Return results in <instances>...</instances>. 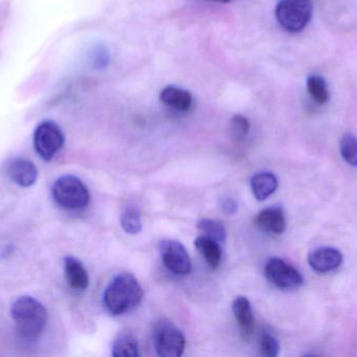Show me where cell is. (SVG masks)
<instances>
[{"label":"cell","mask_w":357,"mask_h":357,"mask_svg":"<svg viewBox=\"0 0 357 357\" xmlns=\"http://www.w3.org/2000/svg\"><path fill=\"white\" fill-rule=\"evenodd\" d=\"M144 298V289L131 274H119L105 291L102 302L113 316H121L137 307Z\"/></svg>","instance_id":"6da1fadb"},{"label":"cell","mask_w":357,"mask_h":357,"mask_svg":"<svg viewBox=\"0 0 357 357\" xmlns=\"http://www.w3.org/2000/svg\"><path fill=\"white\" fill-rule=\"evenodd\" d=\"M12 316L19 335L29 341L39 339L47 324L45 307L31 297L16 300L13 304Z\"/></svg>","instance_id":"7a4b0ae2"},{"label":"cell","mask_w":357,"mask_h":357,"mask_svg":"<svg viewBox=\"0 0 357 357\" xmlns=\"http://www.w3.org/2000/svg\"><path fill=\"white\" fill-rule=\"evenodd\" d=\"M54 201L69 211L85 209L90 201L89 191L77 176L64 175L54 182L52 188Z\"/></svg>","instance_id":"3957f363"},{"label":"cell","mask_w":357,"mask_h":357,"mask_svg":"<svg viewBox=\"0 0 357 357\" xmlns=\"http://www.w3.org/2000/svg\"><path fill=\"white\" fill-rule=\"evenodd\" d=\"M312 15V0H279L277 4V20L289 33L303 31Z\"/></svg>","instance_id":"277c9868"},{"label":"cell","mask_w":357,"mask_h":357,"mask_svg":"<svg viewBox=\"0 0 357 357\" xmlns=\"http://www.w3.org/2000/svg\"><path fill=\"white\" fill-rule=\"evenodd\" d=\"M157 354L161 357H180L184 354L186 340L182 331L169 321L157 323L153 333Z\"/></svg>","instance_id":"5b68a950"},{"label":"cell","mask_w":357,"mask_h":357,"mask_svg":"<svg viewBox=\"0 0 357 357\" xmlns=\"http://www.w3.org/2000/svg\"><path fill=\"white\" fill-rule=\"evenodd\" d=\"M64 134L61 128L52 121L38 125L33 132V147L44 161H52L64 145Z\"/></svg>","instance_id":"8992f818"},{"label":"cell","mask_w":357,"mask_h":357,"mask_svg":"<svg viewBox=\"0 0 357 357\" xmlns=\"http://www.w3.org/2000/svg\"><path fill=\"white\" fill-rule=\"evenodd\" d=\"M266 279L281 289H295L303 284V277L299 270L279 258H272L264 268Z\"/></svg>","instance_id":"52a82bcc"},{"label":"cell","mask_w":357,"mask_h":357,"mask_svg":"<svg viewBox=\"0 0 357 357\" xmlns=\"http://www.w3.org/2000/svg\"><path fill=\"white\" fill-rule=\"evenodd\" d=\"M161 257L165 268L178 276H187L191 272L188 252L176 240H163L160 243Z\"/></svg>","instance_id":"ba28073f"},{"label":"cell","mask_w":357,"mask_h":357,"mask_svg":"<svg viewBox=\"0 0 357 357\" xmlns=\"http://www.w3.org/2000/svg\"><path fill=\"white\" fill-rule=\"evenodd\" d=\"M308 263L312 270L325 274L333 272L342 265L343 255L341 252L333 247H320L310 254Z\"/></svg>","instance_id":"9c48e42d"},{"label":"cell","mask_w":357,"mask_h":357,"mask_svg":"<svg viewBox=\"0 0 357 357\" xmlns=\"http://www.w3.org/2000/svg\"><path fill=\"white\" fill-rule=\"evenodd\" d=\"M8 175L18 186L27 188L33 186L38 178V170L29 159L17 157L8 165Z\"/></svg>","instance_id":"30bf717a"},{"label":"cell","mask_w":357,"mask_h":357,"mask_svg":"<svg viewBox=\"0 0 357 357\" xmlns=\"http://www.w3.org/2000/svg\"><path fill=\"white\" fill-rule=\"evenodd\" d=\"M233 314L235 320L238 325L241 337L245 341H249L253 335L255 328V321H254L253 312H252L251 303L248 298L237 297L232 304Z\"/></svg>","instance_id":"8fae6325"},{"label":"cell","mask_w":357,"mask_h":357,"mask_svg":"<svg viewBox=\"0 0 357 357\" xmlns=\"http://www.w3.org/2000/svg\"><path fill=\"white\" fill-rule=\"evenodd\" d=\"M255 224L271 235H281L287 228L284 213L280 207H268L256 215Z\"/></svg>","instance_id":"7c38bea8"},{"label":"cell","mask_w":357,"mask_h":357,"mask_svg":"<svg viewBox=\"0 0 357 357\" xmlns=\"http://www.w3.org/2000/svg\"><path fill=\"white\" fill-rule=\"evenodd\" d=\"M65 277L71 289L84 291L89 286V276L81 261L73 257L64 259Z\"/></svg>","instance_id":"4fadbf2b"},{"label":"cell","mask_w":357,"mask_h":357,"mask_svg":"<svg viewBox=\"0 0 357 357\" xmlns=\"http://www.w3.org/2000/svg\"><path fill=\"white\" fill-rule=\"evenodd\" d=\"M160 100L169 108L177 111H187L192 106V96L190 92L176 86H167L160 94Z\"/></svg>","instance_id":"5bb4252c"},{"label":"cell","mask_w":357,"mask_h":357,"mask_svg":"<svg viewBox=\"0 0 357 357\" xmlns=\"http://www.w3.org/2000/svg\"><path fill=\"white\" fill-rule=\"evenodd\" d=\"M278 188V180L271 172H259L251 180L252 193L257 201H264L274 194Z\"/></svg>","instance_id":"9a60e30c"},{"label":"cell","mask_w":357,"mask_h":357,"mask_svg":"<svg viewBox=\"0 0 357 357\" xmlns=\"http://www.w3.org/2000/svg\"><path fill=\"white\" fill-rule=\"evenodd\" d=\"M195 245L202 257L205 259L212 270H215L220 266L222 261V249H220V242L202 235L195 239Z\"/></svg>","instance_id":"2e32d148"},{"label":"cell","mask_w":357,"mask_h":357,"mask_svg":"<svg viewBox=\"0 0 357 357\" xmlns=\"http://www.w3.org/2000/svg\"><path fill=\"white\" fill-rule=\"evenodd\" d=\"M112 356L114 357L139 356V344L135 335L130 333H121L113 342Z\"/></svg>","instance_id":"e0dca14e"},{"label":"cell","mask_w":357,"mask_h":357,"mask_svg":"<svg viewBox=\"0 0 357 357\" xmlns=\"http://www.w3.org/2000/svg\"><path fill=\"white\" fill-rule=\"evenodd\" d=\"M121 224L128 234L137 235L142 231V214L135 205H129L123 210Z\"/></svg>","instance_id":"ac0fdd59"},{"label":"cell","mask_w":357,"mask_h":357,"mask_svg":"<svg viewBox=\"0 0 357 357\" xmlns=\"http://www.w3.org/2000/svg\"><path fill=\"white\" fill-rule=\"evenodd\" d=\"M307 90L312 100H314L317 104H326L329 99H331L326 81H325L321 75H314L308 77Z\"/></svg>","instance_id":"d6986e66"},{"label":"cell","mask_w":357,"mask_h":357,"mask_svg":"<svg viewBox=\"0 0 357 357\" xmlns=\"http://www.w3.org/2000/svg\"><path fill=\"white\" fill-rule=\"evenodd\" d=\"M197 228L203 233L204 236L214 239L218 242H224L227 238L225 226L220 222L211 219H202L197 222Z\"/></svg>","instance_id":"ffe728a7"},{"label":"cell","mask_w":357,"mask_h":357,"mask_svg":"<svg viewBox=\"0 0 357 357\" xmlns=\"http://www.w3.org/2000/svg\"><path fill=\"white\" fill-rule=\"evenodd\" d=\"M341 154L346 163H349L352 167L357 168V138L352 134L347 133L342 138Z\"/></svg>","instance_id":"44dd1931"},{"label":"cell","mask_w":357,"mask_h":357,"mask_svg":"<svg viewBox=\"0 0 357 357\" xmlns=\"http://www.w3.org/2000/svg\"><path fill=\"white\" fill-rule=\"evenodd\" d=\"M231 134L233 138L236 140H245V136L249 133L250 122L247 117L241 115H235L231 119L230 126Z\"/></svg>","instance_id":"7402d4cb"},{"label":"cell","mask_w":357,"mask_h":357,"mask_svg":"<svg viewBox=\"0 0 357 357\" xmlns=\"http://www.w3.org/2000/svg\"><path fill=\"white\" fill-rule=\"evenodd\" d=\"M260 354L266 357H276L280 351V345L276 337L270 333H264L259 340Z\"/></svg>","instance_id":"603a6c76"},{"label":"cell","mask_w":357,"mask_h":357,"mask_svg":"<svg viewBox=\"0 0 357 357\" xmlns=\"http://www.w3.org/2000/svg\"><path fill=\"white\" fill-rule=\"evenodd\" d=\"M238 209L236 201L232 198H226L222 201V210L227 215H233Z\"/></svg>","instance_id":"cb8c5ba5"},{"label":"cell","mask_w":357,"mask_h":357,"mask_svg":"<svg viewBox=\"0 0 357 357\" xmlns=\"http://www.w3.org/2000/svg\"><path fill=\"white\" fill-rule=\"evenodd\" d=\"M209 1L224 2V3H227V2H230L231 0H209Z\"/></svg>","instance_id":"d4e9b609"}]
</instances>
